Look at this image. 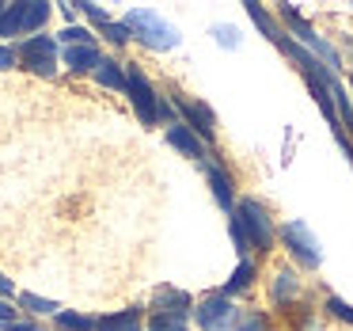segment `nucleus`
<instances>
[{
  "label": "nucleus",
  "instance_id": "obj_1",
  "mask_svg": "<svg viewBox=\"0 0 353 331\" xmlns=\"http://www.w3.org/2000/svg\"><path fill=\"white\" fill-rule=\"evenodd\" d=\"M122 23H125V31H130L133 39H141L148 50H171V46H179V31L160 16V12H152V8L125 12Z\"/></svg>",
  "mask_w": 353,
  "mask_h": 331
},
{
  "label": "nucleus",
  "instance_id": "obj_2",
  "mask_svg": "<svg viewBox=\"0 0 353 331\" xmlns=\"http://www.w3.org/2000/svg\"><path fill=\"white\" fill-rule=\"evenodd\" d=\"M232 217L239 221V229H243L251 252H254V247H259V252H270V247H274V225H270V214H266L262 202H254V198L236 202V214H232Z\"/></svg>",
  "mask_w": 353,
  "mask_h": 331
},
{
  "label": "nucleus",
  "instance_id": "obj_3",
  "mask_svg": "<svg viewBox=\"0 0 353 331\" xmlns=\"http://www.w3.org/2000/svg\"><path fill=\"white\" fill-rule=\"evenodd\" d=\"M125 95H130L133 111H137L141 126H156L163 118V100L152 92V84H148V77L133 65L130 73H125Z\"/></svg>",
  "mask_w": 353,
  "mask_h": 331
},
{
  "label": "nucleus",
  "instance_id": "obj_4",
  "mask_svg": "<svg viewBox=\"0 0 353 331\" xmlns=\"http://www.w3.org/2000/svg\"><path fill=\"white\" fill-rule=\"evenodd\" d=\"M46 19H50V4H42V0L4 4V12H0V35H27V31H39Z\"/></svg>",
  "mask_w": 353,
  "mask_h": 331
},
{
  "label": "nucleus",
  "instance_id": "obj_5",
  "mask_svg": "<svg viewBox=\"0 0 353 331\" xmlns=\"http://www.w3.org/2000/svg\"><path fill=\"white\" fill-rule=\"evenodd\" d=\"M16 57L31 73H39V77H54V69H57V42L50 39V35H34V39L19 42Z\"/></svg>",
  "mask_w": 353,
  "mask_h": 331
},
{
  "label": "nucleus",
  "instance_id": "obj_6",
  "mask_svg": "<svg viewBox=\"0 0 353 331\" xmlns=\"http://www.w3.org/2000/svg\"><path fill=\"white\" fill-rule=\"evenodd\" d=\"M194 316H198V323H201L205 331H232V328L239 323V316H243V312L232 305V297L216 293V297H205V301H201Z\"/></svg>",
  "mask_w": 353,
  "mask_h": 331
},
{
  "label": "nucleus",
  "instance_id": "obj_7",
  "mask_svg": "<svg viewBox=\"0 0 353 331\" xmlns=\"http://www.w3.org/2000/svg\"><path fill=\"white\" fill-rule=\"evenodd\" d=\"M281 240H285V247H289V255L300 263V267H319V244H315V236L307 232V225L304 221H289L281 229Z\"/></svg>",
  "mask_w": 353,
  "mask_h": 331
},
{
  "label": "nucleus",
  "instance_id": "obj_8",
  "mask_svg": "<svg viewBox=\"0 0 353 331\" xmlns=\"http://www.w3.org/2000/svg\"><path fill=\"white\" fill-rule=\"evenodd\" d=\"M281 16H285V23H289V27H292V35H296V39H300V42H304V46H312V50H315V57H323V62H327V69H330V73H334V69H338V65H342V62H338V54H334V50H330V46H327V42H323V39H319V35H315V31H312V27H307V23H304V19H300V16H296V12H292V8H289V4H285V8H281Z\"/></svg>",
  "mask_w": 353,
  "mask_h": 331
},
{
  "label": "nucleus",
  "instance_id": "obj_9",
  "mask_svg": "<svg viewBox=\"0 0 353 331\" xmlns=\"http://www.w3.org/2000/svg\"><path fill=\"white\" fill-rule=\"evenodd\" d=\"M179 103V115L186 118V126H190L194 133H201V138H213V111L205 107V103H194V100H175Z\"/></svg>",
  "mask_w": 353,
  "mask_h": 331
},
{
  "label": "nucleus",
  "instance_id": "obj_10",
  "mask_svg": "<svg viewBox=\"0 0 353 331\" xmlns=\"http://www.w3.org/2000/svg\"><path fill=\"white\" fill-rule=\"evenodd\" d=\"M168 145L179 149L183 156H194V160H201V156H205V149H201V138H194V130H190L186 122L168 126Z\"/></svg>",
  "mask_w": 353,
  "mask_h": 331
},
{
  "label": "nucleus",
  "instance_id": "obj_11",
  "mask_svg": "<svg viewBox=\"0 0 353 331\" xmlns=\"http://www.w3.org/2000/svg\"><path fill=\"white\" fill-rule=\"evenodd\" d=\"M152 305L160 308V316H183L186 308H190V293L175 290V285H160L152 297Z\"/></svg>",
  "mask_w": 353,
  "mask_h": 331
},
{
  "label": "nucleus",
  "instance_id": "obj_12",
  "mask_svg": "<svg viewBox=\"0 0 353 331\" xmlns=\"http://www.w3.org/2000/svg\"><path fill=\"white\" fill-rule=\"evenodd\" d=\"M205 176H209V183H213V194H216V202H221V209H228V214H236V198H232V179L224 176L216 164H209L205 160Z\"/></svg>",
  "mask_w": 353,
  "mask_h": 331
},
{
  "label": "nucleus",
  "instance_id": "obj_13",
  "mask_svg": "<svg viewBox=\"0 0 353 331\" xmlns=\"http://www.w3.org/2000/svg\"><path fill=\"white\" fill-rule=\"evenodd\" d=\"M95 331H141V312H137V308H125V312L99 316Z\"/></svg>",
  "mask_w": 353,
  "mask_h": 331
},
{
  "label": "nucleus",
  "instance_id": "obj_14",
  "mask_svg": "<svg viewBox=\"0 0 353 331\" xmlns=\"http://www.w3.org/2000/svg\"><path fill=\"white\" fill-rule=\"evenodd\" d=\"M99 50L95 46H69L65 50V65H69L72 73H88V69H99Z\"/></svg>",
  "mask_w": 353,
  "mask_h": 331
},
{
  "label": "nucleus",
  "instance_id": "obj_15",
  "mask_svg": "<svg viewBox=\"0 0 353 331\" xmlns=\"http://www.w3.org/2000/svg\"><path fill=\"white\" fill-rule=\"evenodd\" d=\"M95 80H99L103 88H110V92H125V73H122V65L110 62V57H103V62H99Z\"/></svg>",
  "mask_w": 353,
  "mask_h": 331
},
{
  "label": "nucleus",
  "instance_id": "obj_16",
  "mask_svg": "<svg viewBox=\"0 0 353 331\" xmlns=\"http://www.w3.org/2000/svg\"><path fill=\"white\" fill-rule=\"evenodd\" d=\"M247 16H251V19H254V23H259V27H262V31H266V39H270V42H274V46H285V39H289V35H285V31H281V27H277V23H274V16H270V12H262V8H259V4H247Z\"/></svg>",
  "mask_w": 353,
  "mask_h": 331
},
{
  "label": "nucleus",
  "instance_id": "obj_17",
  "mask_svg": "<svg viewBox=\"0 0 353 331\" xmlns=\"http://www.w3.org/2000/svg\"><path fill=\"white\" fill-rule=\"evenodd\" d=\"M296 290H300V282H296V274H292V270H277L274 274V301L277 305H285V301H292L296 297Z\"/></svg>",
  "mask_w": 353,
  "mask_h": 331
},
{
  "label": "nucleus",
  "instance_id": "obj_18",
  "mask_svg": "<svg viewBox=\"0 0 353 331\" xmlns=\"http://www.w3.org/2000/svg\"><path fill=\"white\" fill-rule=\"evenodd\" d=\"M251 282H254V263H251V259H243V263H239V270H236V274H232L228 282H224V297H232V293L247 290Z\"/></svg>",
  "mask_w": 353,
  "mask_h": 331
},
{
  "label": "nucleus",
  "instance_id": "obj_19",
  "mask_svg": "<svg viewBox=\"0 0 353 331\" xmlns=\"http://www.w3.org/2000/svg\"><path fill=\"white\" fill-rule=\"evenodd\" d=\"M19 305L31 308V312H39V316H57L61 312L57 301H46V297H39V293H19Z\"/></svg>",
  "mask_w": 353,
  "mask_h": 331
},
{
  "label": "nucleus",
  "instance_id": "obj_20",
  "mask_svg": "<svg viewBox=\"0 0 353 331\" xmlns=\"http://www.w3.org/2000/svg\"><path fill=\"white\" fill-rule=\"evenodd\" d=\"M57 323H61L65 331H95L99 320H92V316H84V312H57Z\"/></svg>",
  "mask_w": 353,
  "mask_h": 331
},
{
  "label": "nucleus",
  "instance_id": "obj_21",
  "mask_svg": "<svg viewBox=\"0 0 353 331\" xmlns=\"http://www.w3.org/2000/svg\"><path fill=\"white\" fill-rule=\"evenodd\" d=\"M145 331H186V320H183V316H160V312H156L152 320H148Z\"/></svg>",
  "mask_w": 353,
  "mask_h": 331
},
{
  "label": "nucleus",
  "instance_id": "obj_22",
  "mask_svg": "<svg viewBox=\"0 0 353 331\" xmlns=\"http://www.w3.org/2000/svg\"><path fill=\"white\" fill-rule=\"evenodd\" d=\"M61 42H69V46H95V39H92V31H88V27H65Z\"/></svg>",
  "mask_w": 353,
  "mask_h": 331
},
{
  "label": "nucleus",
  "instance_id": "obj_23",
  "mask_svg": "<svg viewBox=\"0 0 353 331\" xmlns=\"http://www.w3.org/2000/svg\"><path fill=\"white\" fill-rule=\"evenodd\" d=\"M236 331H270V323H266V316H262V312H243V316H239V323H236Z\"/></svg>",
  "mask_w": 353,
  "mask_h": 331
},
{
  "label": "nucleus",
  "instance_id": "obj_24",
  "mask_svg": "<svg viewBox=\"0 0 353 331\" xmlns=\"http://www.w3.org/2000/svg\"><path fill=\"white\" fill-rule=\"evenodd\" d=\"M228 232H232V244H236V252H239V255H247V252H251V244H247V236H243V229H239V221H236V217H232Z\"/></svg>",
  "mask_w": 353,
  "mask_h": 331
},
{
  "label": "nucleus",
  "instance_id": "obj_25",
  "mask_svg": "<svg viewBox=\"0 0 353 331\" xmlns=\"http://www.w3.org/2000/svg\"><path fill=\"white\" fill-rule=\"evenodd\" d=\"M213 31H216V42H221V46H239V35H236V27H224V23H216Z\"/></svg>",
  "mask_w": 353,
  "mask_h": 331
},
{
  "label": "nucleus",
  "instance_id": "obj_26",
  "mask_svg": "<svg viewBox=\"0 0 353 331\" xmlns=\"http://www.w3.org/2000/svg\"><path fill=\"white\" fill-rule=\"evenodd\" d=\"M327 308H330V312H334V316H338V320H345V323H353V308H350V305H345V301H338V297H330V301H327Z\"/></svg>",
  "mask_w": 353,
  "mask_h": 331
},
{
  "label": "nucleus",
  "instance_id": "obj_27",
  "mask_svg": "<svg viewBox=\"0 0 353 331\" xmlns=\"http://www.w3.org/2000/svg\"><path fill=\"white\" fill-rule=\"evenodd\" d=\"M103 31H107V39H110V42H125V39H130V31H125V23H107Z\"/></svg>",
  "mask_w": 353,
  "mask_h": 331
},
{
  "label": "nucleus",
  "instance_id": "obj_28",
  "mask_svg": "<svg viewBox=\"0 0 353 331\" xmlns=\"http://www.w3.org/2000/svg\"><path fill=\"white\" fill-rule=\"evenodd\" d=\"M80 12H84V16H92L95 23H103V27L110 23V16H107V12H103V8H95V4H80Z\"/></svg>",
  "mask_w": 353,
  "mask_h": 331
},
{
  "label": "nucleus",
  "instance_id": "obj_29",
  "mask_svg": "<svg viewBox=\"0 0 353 331\" xmlns=\"http://www.w3.org/2000/svg\"><path fill=\"white\" fill-rule=\"evenodd\" d=\"M16 65V50L12 46H0V69H12Z\"/></svg>",
  "mask_w": 353,
  "mask_h": 331
},
{
  "label": "nucleus",
  "instance_id": "obj_30",
  "mask_svg": "<svg viewBox=\"0 0 353 331\" xmlns=\"http://www.w3.org/2000/svg\"><path fill=\"white\" fill-rule=\"evenodd\" d=\"M12 320H16V308L8 301H0V323H12Z\"/></svg>",
  "mask_w": 353,
  "mask_h": 331
},
{
  "label": "nucleus",
  "instance_id": "obj_31",
  "mask_svg": "<svg viewBox=\"0 0 353 331\" xmlns=\"http://www.w3.org/2000/svg\"><path fill=\"white\" fill-rule=\"evenodd\" d=\"M4 331H42V328H34V323H23V320H12V323H4Z\"/></svg>",
  "mask_w": 353,
  "mask_h": 331
},
{
  "label": "nucleus",
  "instance_id": "obj_32",
  "mask_svg": "<svg viewBox=\"0 0 353 331\" xmlns=\"http://www.w3.org/2000/svg\"><path fill=\"white\" fill-rule=\"evenodd\" d=\"M8 293H12V278L0 274V297H8Z\"/></svg>",
  "mask_w": 353,
  "mask_h": 331
},
{
  "label": "nucleus",
  "instance_id": "obj_33",
  "mask_svg": "<svg viewBox=\"0 0 353 331\" xmlns=\"http://www.w3.org/2000/svg\"><path fill=\"white\" fill-rule=\"evenodd\" d=\"M0 12H4V4H0Z\"/></svg>",
  "mask_w": 353,
  "mask_h": 331
}]
</instances>
